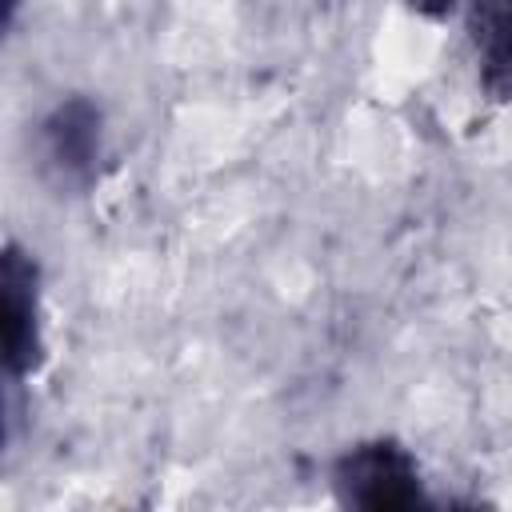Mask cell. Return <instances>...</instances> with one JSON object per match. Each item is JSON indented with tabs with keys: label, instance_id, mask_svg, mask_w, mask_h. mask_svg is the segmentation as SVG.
I'll list each match as a JSON object with an SVG mask.
<instances>
[{
	"label": "cell",
	"instance_id": "5b68a950",
	"mask_svg": "<svg viewBox=\"0 0 512 512\" xmlns=\"http://www.w3.org/2000/svg\"><path fill=\"white\" fill-rule=\"evenodd\" d=\"M412 12H420V16H428V20H444L460 0H404Z\"/></svg>",
	"mask_w": 512,
	"mask_h": 512
},
{
	"label": "cell",
	"instance_id": "8992f818",
	"mask_svg": "<svg viewBox=\"0 0 512 512\" xmlns=\"http://www.w3.org/2000/svg\"><path fill=\"white\" fill-rule=\"evenodd\" d=\"M16 8H20V0H4V28L16 24Z\"/></svg>",
	"mask_w": 512,
	"mask_h": 512
},
{
	"label": "cell",
	"instance_id": "7a4b0ae2",
	"mask_svg": "<svg viewBox=\"0 0 512 512\" xmlns=\"http://www.w3.org/2000/svg\"><path fill=\"white\" fill-rule=\"evenodd\" d=\"M40 164L60 188H88L104 156V112L88 96L60 100L36 128Z\"/></svg>",
	"mask_w": 512,
	"mask_h": 512
},
{
	"label": "cell",
	"instance_id": "277c9868",
	"mask_svg": "<svg viewBox=\"0 0 512 512\" xmlns=\"http://www.w3.org/2000/svg\"><path fill=\"white\" fill-rule=\"evenodd\" d=\"M464 28L484 96L512 104V0H468Z\"/></svg>",
	"mask_w": 512,
	"mask_h": 512
},
{
	"label": "cell",
	"instance_id": "6da1fadb",
	"mask_svg": "<svg viewBox=\"0 0 512 512\" xmlns=\"http://www.w3.org/2000/svg\"><path fill=\"white\" fill-rule=\"evenodd\" d=\"M332 492L344 508L364 512H408L432 508L420 460L392 436H372L344 448L332 460Z\"/></svg>",
	"mask_w": 512,
	"mask_h": 512
},
{
	"label": "cell",
	"instance_id": "3957f363",
	"mask_svg": "<svg viewBox=\"0 0 512 512\" xmlns=\"http://www.w3.org/2000/svg\"><path fill=\"white\" fill-rule=\"evenodd\" d=\"M4 292V372L12 384L28 380L44 364V320H40V264L16 240L0 256Z\"/></svg>",
	"mask_w": 512,
	"mask_h": 512
}]
</instances>
